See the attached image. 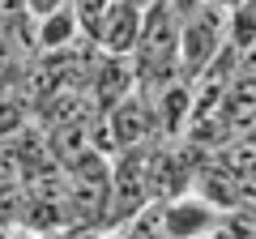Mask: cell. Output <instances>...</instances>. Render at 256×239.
<instances>
[{
  "label": "cell",
  "instance_id": "52a82bcc",
  "mask_svg": "<svg viewBox=\"0 0 256 239\" xmlns=\"http://www.w3.org/2000/svg\"><path fill=\"white\" fill-rule=\"evenodd\" d=\"M244 137H252V141H256V124H252V128H248V132H244Z\"/></svg>",
  "mask_w": 256,
  "mask_h": 239
},
{
  "label": "cell",
  "instance_id": "3957f363",
  "mask_svg": "<svg viewBox=\"0 0 256 239\" xmlns=\"http://www.w3.org/2000/svg\"><path fill=\"white\" fill-rule=\"evenodd\" d=\"M137 26H141V13L124 0H107L98 9V18L90 22V34L94 43L102 47V56H128L132 43H137Z\"/></svg>",
  "mask_w": 256,
  "mask_h": 239
},
{
  "label": "cell",
  "instance_id": "8992f818",
  "mask_svg": "<svg viewBox=\"0 0 256 239\" xmlns=\"http://www.w3.org/2000/svg\"><path fill=\"white\" fill-rule=\"evenodd\" d=\"M124 4H132L137 13H146V9H154V4H162V0H124Z\"/></svg>",
  "mask_w": 256,
  "mask_h": 239
},
{
  "label": "cell",
  "instance_id": "7a4b0ae2",
  "mask_svg": "<svg viewBox=\"0 0 256 239\" xmlns=\"http://www.w3.org/2000/svg\"><path fill=\"white\" fill-rule=\"evenodd\" d=\"M201 120H218L222 137H244L256 124V73L226 77V86L218 90L210 116H201Z\"/></svg>",
  "mask_w": 256,
  "mask_h": 239
},
{
  "label": "cell",
  "instance_id": "277c9868",
  "mask_svg": "<svg viewBox=\"0 0 256 239\" xmlns=\"http://www.w3.org/2000/svg\"><path fill=\"white\" fill-rule=\"evenodd\" d=\"M120 226H124L120 239H171L166 226H162V210H158V201H146L128 222H120Z\"/></svg>",
  "mask_w": 256,
  "mask_h": 239
},
{
  "label": "cell",
  "instance_id": "6da1fadb",
  "mask_svg": "<svg viewBox=\"0 0 256 239\" xmlns=\"http://www.w3.org/2000/svg\"><path fill=\"white\" fill-rule=\"evenodd\" d=\"M158 210H162V226L171 239H205L222 226V210H214L196 192H175L166 201H158Z\"/></svg>",
  "mask_w": 256,
  "mask_h": 239
},
{
  "label": "cell",
  "instance_id": "5b68a950",
  "mask_svg": "<svg viewBox=\"0 0 256 239\" xmlns=\"http://www.w3.org/2000/svg\"><path fill=\"white\" fill-rule=\"evenodd\" d=\"M30 26H34V13H30L26 0H0V34H9L13 43L22 47V34H30ZM34 43V38H30ZM26 52V47H22Z\"/></svg>",
  "mask_w": 256,
  "mask_h": 239
}]
</instances>
